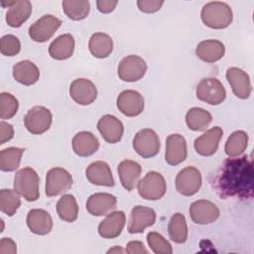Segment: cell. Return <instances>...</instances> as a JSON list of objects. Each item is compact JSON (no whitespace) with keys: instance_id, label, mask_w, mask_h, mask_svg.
<instances>
[{"instance_id":"40","label":"cell","mask_w":254,"mask_h":254,"mask_svg":"<svg viewBox=\"0 0 254 254\" xmlns=\"http://www.w3.org/2000/svg\"><path fill=\"white\" fill-rule=\"evenodd\" d=\"M21 50L19 39L14 35H5L0 40V52L7 57L16 56Z\"/></svg>"},{"instance_id":"5","label":"cell","mask_w":254,"mask_h":254,"mask_svg":"<svg viewBox=\"0 0 254 254\" xmlns=\"http://www.w3.org/2000/svg\"><path fill=\"white\" fill-rule=\"evenodd\" d=\"M196 97L210 105H218L225 99L226 91L217 78L207 77L201 79L197 84Z\"/></svg>"},{"instance_id":"35","label":"cell","mask_w":254,"mask_h":254,"mask_svg":"<svg viewBox=\"0 0 254 254\" xmlns=\"http://www.w3.org/2000/svg\"><path fill=\"white\" fill-rule=\"evenodd\" d=\"M90 5L86 0H64L63 2V10L64 14L71 20L79 21L87 17Z\"/></svg>"},{"instance_id":"8","label":"cell","mask_w":254,"mask_h":254,"mask_svg":"<svg viewBox=\"0 0 254 254\" xmlns=\"http://www.w3.org/2000/svg\"><path fill=\"white\" fill-rule=\"evenodd\" d=\"M133 148L143 158L156 156L160 150V140L157 133L150 128L140 130L133 139Z\"/></svg>"},{"instance_id":"19","label":"cell","mask_w":254,"mask_h":254,"mask_svg":"<svg viewBox=\"0 0 254 254\" xmlns=\"http://www.w3.org/2000/svg\"><path fill=\"white\" fill-rule=\"evenodd\" d=\"M223 135L220 127L215 126L197 137L194 141V149L201 156H211L218 148L219 141Z\"/></svg>"},{"instance_id":"20","label":"cell","mask_w":254,"mask_h":254,"mask_svg":"<svg viewBox=\"0 0 254 254\" xmlns=\"http://www.w3.org/2000/svg\"><path fill=\"white\" fill-rule=\"evenodd\" d=\"M117 198L107 192H97L90 195L86 201L87 211L94 216L108 214L116 207Z\"/></svg>"},{"instance_id":"10","label":"cell","mask_w":254,"mask_h":254,"mask_svg":"<svg viewBox=\"0 0 254 254\" xmlns=\"http://www.w3.org/2000/svg\"><path fill=\"white\" fill-rule=\"evenodd\" d=\"M177 190L186 196L193 195L201 187V175L195 167H187L180 171L176 178Z\"/></svg>"},{"instance_id":"45","label":"cell","mask_w":254,"mask_h":254,"mask_svg":"<svg viewBox=\"0 0 254 254\" xmlns=\"http://www.w3.org/2000/svg\"><path fill=\"white\" fill-rule=\"evenodd\" d=\"M117 3V1L111 0H98L96 1V6L101 13H110L115 9Z\"/></svg>"},{"instance_id":"25","label":"cell","mask_w":254,"mask_h":254,"mask_svg":"<svg viewBox=\"0 0 254 254\" xmlns=\"http://www.w3.org/2000/svg\"><path fill=\"white\" fill-rule=\"evenodd\" d=\"M27 225L33 233L46 235L50 233L53 228V219L48 211L35 208L28 212Z\"/></svg>"},{"instance_id":"37","label":"cell","mask_w":254,"mask_h":254,"mask_svg":"<svg viewBox=\"0 0 254 254\" xmlns=\"http://www.w3.org/2000/svg\"><path fill=\"white\" fill-rule=\"evenodd\" d=\"M20 205L21 199L16 190L10 189H3L0 190V209L3 213L12 216L16 213Z\"/></svg>"},{"instance_id":"27","label":"cell","mask_w":254,"mask_h":254,"mask_svg":"<svg viewBox=\"0 0 254 254\" xmlns=\"http://www.w3.org/2000/svg\"><path fill=\"white\" fill-rule=\"evenodd\" d=\"M225 53L224 45L217 40L200 42L195 49V55L205 63H214L220 60Z\"/></svg>"},{"instance_id":"16","label":"cell","mask_w":254,"mask_h":254,"mask_svg":"<svg viewBox=\"0 0 254 254\" xmlns=\"http://www.w3.org/2000/svg\"><path fill=\"white\" fill-rule=\"evenodd\" d=\"M187 142L186 139L176 133L171 134L166 139L165 160L171 166H177L187 159Z\"/></svg>"},{"instance_id":"6","label":"cell","mask_w":254,"mask_h":254,"mask_svg":"<svg viewBox=\"0 0 254 254\" xmlns=\"http://www.w3.org/2000/svg\"><path fill=\"white\" fill-rule=\"evenodd\" d=\"M72 186V177L64 169L56 167L51 169L46 176V195L57 196L68 190Z\"/></svg>"},{"instance_id":"2","label":"cell","mask_w":254,"mask_h":254,"mask_svg":"<svg viewBox=\"0 0 254 254\" xmlns=\"http://www.w3.org/2000/svg\"><path fill=\"white\" fill-rule=\"evenodd\" d=\"M200 16L202 22L211 29H224L231 24L233 19L229 5L219 1L206 3L201 9Z\"/></svg>"},{"instance_id":"24","label":"cell","mask_w":254,"mask_h":254,"mask_svg":"<svg viewBox=\"0 0 254 254\" xmlns=\"http://www.w3.org/2000/svg\"><path fill=\"white\" fill-rule=\"evenodd\" d=\"M118 175L123 188L129 191L133 190L139 183L142 168L140 164L131 160H124L118 165Z\"/></svg>"},{"instance_id":"12","label":"cell","mask_w":254,"mask_h":254,"mask_svg":"<svg viewBox=\"0 0 254 254\" xmlns=\"http://www.w3.org/2000/svg\"><path fill=\"white\" fill-rule=\"evenodd\" d=\"M190 216L196 224H209L217 219L219 209L213 202L206 199H199L190 204Z\"/></svg>"},{"instance_id":"46","label":"cell","mask_w":254,"mask_h":254,"mask_svg":"<svg viewBox=\"0 0 254 254\" xmlns=\"http://www.w3.org/2000/svg\"><path fill=\"white\" fill-rule=\"evenodd\" d=\"M113 252H124V250L121 249L120 247H115V248L109 249V250L107 251V253H113Z\"/></svg>"},{"instance_id":"13","label":"cell","mask_w":254,"mask_h":254,"mask_svg":"<svg viewBox=\"0 0 254 254\" xmlns=\"http://www.w3.org/2000/svg\"><path fill=\"white\" fill-rule=\"evenodd\" d=\"M70 97L80 105L91 104L97 96L95 84L86 78H76L69 86Z\"/></svg>"},{"instance_id":"38","label":"cell","mask_w":254,"mask_h":254,"mask_svg":"<svg viewBox=\"0 0 254 254\" xmlns=\"http://www.w3.org/2000/svg\"><path fill=\"white\" fill-rule=\"evenodd\" d=\"M19 103L16 97L8 92H1L0 94V118L10 119L18 111Z\"/></svg>"},{"instance_id":"41","label":"cell","mask_w":254,"mask_h":254,"mask_svg":"<svg viewBox=\"0 0 254 254\" xmlns=\"http://www.w3.org/2000/svg\"><path fill=\"white\" fill-rule=\"evenodd\" d=\"M164 1L162 0H139L137 1V6L140 11L144 13H154L161 9Z\"/></svg>"},{"instance_id":"28","label":"cell","mask_w":254,"mask_h":254,"mask_svg":"<svg viewBox=\"0 0 254 254\" xmlns=\"http://www.w3.org/2000/svg\"><path fill=\"white\" fill-rule=\"evenodd\" d=\"M74 51V39L70 34H64L56 38L49 47L50 56L58 61L70 58Z\"/></svg>"},{"instance_id":"17","label":"cell","mask_w":254,"mask_h":254,"mask_svg":"<svg viewBox=\"0 0 254 254\" xmlns=\"http://www.w3.org/2000/svg\"><path fill=\"white\" fill-rule=\"evenodd\" d=\"M226 79L230 84L234 94L241 99H246L251 93V83L249 75L239 67H229L226 70Z\"/></svg>"},{"instance_id":"21","label":"cell","mask_w":254,"mask_h":254,"mask_svg":"<svg viewBox=\"0 0 254 254\" xmlns=\"http://www.w3.org/2000/svg\"><path fill=\"white\" fill-rule=\"evenodd\" d=\"M8 12L6 14V23L13 28L21 27L32 13V4L28 0L9 1Z\"/></svg>"},{"instance_id":"42","label":"cell","mask_w":254,"mask_h":254,"mask_svg":"<svg viewBox=\"0 0 254 254\" xmlns=\"http://www.w3.org/2000/svg\"><path fill=\"white\" fill-rule=\"evenodd\" d=\"M14 136V129L11 124H8L4 121L0 122V144H4L7 141L11 140Z\"/></svg>"},{"instance_id":"43","label":"cell","mask_w":254,"mask_h":254,"mask_svg":"<svg viewBox=\"0 0 254 254\" xmlns=\"http://www.w3.org/2000/svg\"><path fill=\"white\" fill-rule=\"evenodd\" d=\"M16 246L14 240L4 237L0 241V254H15L17 252Z\"/></svg>"},{"instance_id":"14","label":"cell","mask_w":254,"mask_h":254,"mask_svg":"<svg viewBox=\"0 0 254 254\" xmlns=\"http://www.w3.org/2000/svg\"><path fill=\"white\" fill-rule=\"evenodd\" d=\"M116 104L122 114L134 117L142 113L144 109V98L140 92L128 89L118 95Z\"/></svg>"},{"instance_id":"3","label":"cell","mask_w":254,"mask_h":254,"mask_svg":"<svg viewBox=\"0 0 254 254\" xmlns=\"http://www.w3.org/2000/svg\"><path fill=\"white\" fill-rule=\"evenodd\" d=\"M39 184L37 172L30 167L19 170L14 178V190L27 201H35L39 198Z\"/></svg>"},{"instance_id":"30","label":"cell","mask_w":254,"mask_h":254,"mask_svg":"<svg viewBox=\"0 0 254 254\" xmlns=\"http://www.w3.org/2000/svg\"><path fill=\"white\" fill-rule=\"evenodd\" d=\"M88 49L93 57L104 59L111 54L113 50V41L107 34L95 33L89 40Z\"/></svg>"},{"instance_id":"15","label":"cell","mask_w":254,"mask_h":254,"mask_svg":"<svg viewBox=\"0 0 254 254\" xmlns=\"http://www.w3.org/2000/svg\"><path fill=\"white\" fill-rule=\"evenodd\" d=\"M156 221V212L153 208L137 205L132 208L128 223L129 233H142L145 228L152 226Z\"/></svg>"},{"instance_id":"1","label":"cell","mask_w":254,"mask_h":254,"mask_svg":"<svg viewBox=\"0 0 254 254\" xmlns=\"http://www.w3.org/2000/svg\"><path fill=\"white\" fill-rule=\"evenodd\" d=\"M211 185L217 194L223 198H252L254 190L252 160L246 155L226 159L213 175Z\"/></svg>"},{"instance_id":"4","label":"cell","mask_w":254,"mask_h":254,"mask_svg":"<svg viewBox=\"0 0 254 254\" xmlns=\"http://www.w3.org/2000/svg\"><path fill=\"white\" fill-rule=\"evenodd\" d=\"M139 194L148 200H157L162 198L167 190L164 177L155 171L147 173V175L138 183Z\"/></svg>"},{"instance_id":"32","label":"cell","mask_w":254,"mask_h":254,"mask_svg":"<svg viewBox=\"0 0 254 254\" xmlns=\"http://www.w3.org/2000/svg\"><path fill=\"white\" fill-rule=\"evenodd\" d=\"M57 212L60 218L66 222H73L78 215L76 199L71 194H64L57 203Z\"/></svg>"},{"instance_id":"34","label":"cell","mask_w":254,"mask_h":254,"mask_svg":"<svg viewBox=\"0 0 254 254\" xmlns=\"http://www.w3.org/2000/svg\"><path fill=\"white\" fill-rule=\"evenodd\" d=\"M25 149L9 147L0 152V169L4 172H13L18 169Z\"/></svg>"},{"instance_id":"31","label":"cell","mask_w":254,"mask_h":254,"mask_svg":"<svg viewBox=\"0 0 254 254\" xmlns=\"http://www.w3.org/2000/svg\"><path fill=\"white\" fill-rule=\"evenodd\" d=\"M212 120L211 114L203 108L192 107L186 115L188 127L193 131H202L210 124Z\"/></svg>"},{"instance_id":"9","label":"cell","mask_w":254,"mask_h":254,"mask_svg":"<svg viewBox=\"0 0 254 254\" xmlns=\"http://www.w3.org/2000/svg\"><path fill=\"white\" fill-rule=\"evenodd\" d=\"M147 71L146 62L136 55L125 57L118 64V76L123 81L133 82L141 79Z\"/></svg>"},{"instance_id":"33","label":"cell","mask_w":254,"mask_h":254,"mask_svg":"<svg viewBox=\"0 0 254 254\" xmlns=\"http://www.w3.org/2000/svg\"><path fill=\"white\" fill-rule=\"evenodd\" d=\"M168 232L170 238L176 243H185L188 239V226L186 217L182 213H175L169 222Z\"/></svg>"},{"instance_id":"44","label":"cell","mask_w":254,"mask_h":254,"mask_svg":"<svg viewBox=\"0 0 254 254\" xmlns=\"http://www.w3.org/2000/svg\"><path fill=\"white\" fill-rule=\"evenodd\" d=\"M126 252L129 254H141L148 253V250L145 248L144 244L141 241H130L126 245Z\"/></svg>"},{"instance_id":"26","label":"cell","mask_w":254,"mask_h":254,"mask_svg":"<svg viewBox=\"0 0 254 254\" xmlns=\"http://www.w3.org/2000/svg\"><path fill=\"white\" fill-rule=\"evenodd\" d=\"M72 149L74 153L80 157H88L93 155L99 148L98 139L87 131L78 132L72 139Z\"/></svg>"},{"instance_id":"7","label":"cell","mask_w":254,"mask_h":254,"mask_svg":"<svg viewBox=\"0 0 254 254\" xmlns=\"http://www.w3.org/2000/svg\"><path fill=\"white\" fill-rule=\"evenodd\" d=\"M52 120L53 116L48 108L44 106H35L25 115L24 124L30 133L40 135L50 129Z\"/></svg>"},{"instance_id":"22","label":"cell","mask_w":254,"mask_h":254,"mask_svg":"<svg viewBox=\"0 0 254 254\" xmlns=\"http://www.w3.org/2000/svg\"><path fill=\"white\" fill-rule=\"evenodd\" d=\"M125 213L123 211H113L109 213L98 225V233L103 238H116L119 236L125 225Z\"/></svg>"},{"instance_id":"29","label":"cell","mask_w":254,"mask_h":254,"mask_svg":"<svg viewBox=\"0 0 254 254\" xmlns=\"http://www.w3.org/2000/svg\"><path fill=\"white\" fill-rule=\"evenodd\" d=\"M13 76L16 81L24 85H32L38 81L40 70L31 61H21L13 66Z\"/></svg>"},{"instance_id":"11","label":"cell","mask_w":254,"mask_h":254,"mask_svg":"<svg viewBox=\"0 0 254 254\" xmlns=\"http://www.w3.org/2000/svg\"><path fill=\"white\" fill-rule=\"evenodd\" d=\"M62 20L53 15H44L29 28V36L38 43L50 40L61 27Z\"/></svg>"},{"instance_id":"23","label":"cell","mask_w":254,"mask_h":254,"mask_svg":"<svg viewBox=\"0 0 254 254\" xmlns=\"http://www.w3.org/2000/svg\"><path fill=\"white\" fill-rule=\"evenodd\" d=\"M85 175L87 180L96 186H105V187H113L114 179L111 173V170L103 161H96L91 163L85 171Z\"/></svg>"},{"instance_id":"36","label":"cell","mask_w":254,"mask_h":254,"mask_svg":"<svg viewBox=\"0 0 254 254\" xmlns=\"http://www.w3.org/2000/svg\"><path fill=\"white\" fill-rule=\"evenodd\" d=\"M248 135L246 132L238 130L233 132L225 143V153L229 157L241 155L247 148Z\"/></svg>"},{"instance_id":"39","label":"cell","mask_w":254,"mask_h":254,"mask_svg":"<svg viewBox=\"0 0 254 254\" xmlns=\"http://www.w3.org/2000/svg\"><path fill=\"white\" fill-rule=\"evenodd\" d=\"M147 241L152 251L156 254H172L173 253V248L170 242L158 232H155V231L149 232L147 235Z\"/></svg>"},{"instance_id":"18","label":"cell","mask_w":254,"mask_h":254,"mask_svg":"<svg viewBox=\"0 0 254 254\" xmlns=\"http://www.w3.org/2000/svg\"><path fill=\"white\" fill-rule=\"evenodd\" d=\"M97 129L102 136V138L110 144H115L119 142L123 136L124 126L122 122L113 115L102 116L98 123Z\"/></svg>"}]
</instances>
